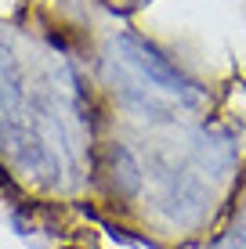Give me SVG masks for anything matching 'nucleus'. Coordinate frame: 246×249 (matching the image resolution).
I'll list each match as a JSON object with an SVG mask.
<instances>
[{
	"mask_svg": "<svg viewBox=\"0 0 246 249\" xmlns=\"http://www.w3.org/2000/svg\"><path fill=\"white\" fill-rule=\"evenodd\" d=\"M116 47H120V58H123V65H131L134 72L141 76V80H149L156 90H163V94H170V98L177 101H185V105H196L199 101V90L192 87L189 80H185L177 69L167 62L163 54H159L156 47H149L145 40H138V36H116Z\"/></svg>",
	"mask_w": 246,
	"mask_h": 249,
	"instance_id": "1",
	"label": "nucleus"
},
{
	"mask_svg": "<svg viewBox=\"0 0 246 249\" xmlns=\"http://www.w3.org/2000/svg\"><path fill=\"white\" fill-rule=\"evenodd\" d=\"M109 162H113V184H116V192H120L123 199H131V195L141 188V170H138V162H134L131 148L116 144V148L109 152Z\"/></svg>",
	"mask_w": 246,
	"mask_h": 249,
	"instance_id": "2",
	"label": "nucleus"
},
{
	"mask_svg": "<svg viewBox=\"0 0 246 249\" xmlns=\"http://www.w3.org/2000/svg\"><path fill=\"white\" fill-rule=\"evenodd\" d=\"M214 249H246V231H228Z\"/></svg>",
	"mask_w": 246,
	"mask_h": 249,
	"instance_id": "3",
	"label": "nucleus"
}]
</instances>
